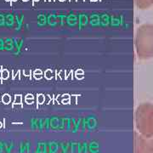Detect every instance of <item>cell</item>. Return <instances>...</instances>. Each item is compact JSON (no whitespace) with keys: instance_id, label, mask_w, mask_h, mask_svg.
I'll use <instances>...</instances> for the list:
<instances>
[{"instance_id":"2","label":"cell","mask_w":153,"mask_h":153,"mask_svg":"<svg viewBox=\"0 0 153 153\" xmlns=\"http://www.w3.org/2000/svg\"><path fill=\"white\" fill-rule=\"evenodd\" d=\"M151 1H152V0H140V4H141L142 5H146L147 4L151 3Z\"/></svg>"},{"instance_id":"1","label":"cell","mask_w":153,"mask_h":153,"mask_svg":"<svg viewBox=\"0 0 153 153\" xmlns=\"http://www.w3.org/2000/svg\"><path fill=\"white\" fill-rule=\"evenodd\" d=\"M140 49V52L142 55H148L153 53V28L146 27L141 31Z\"/></svg>"},{"instance_id":"3","label":"cell","mask_w":153,"mask_h":153,"mask_svg":"<svg viewBox=\"0 0 153 153\" xmlns=\"http://www.w3.org/2000/svg\"><path fill=\"white\" fill-rule=\"evenodd\" d=\"M0 76H1V74H0Z\"/></svg>"}]
</instances>
